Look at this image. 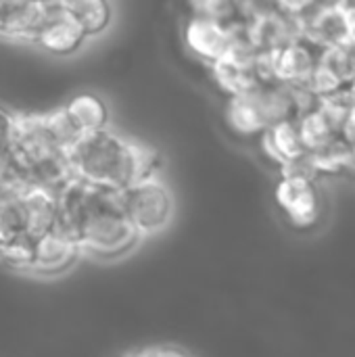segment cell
Here are the masks:
<instances>
[{
	"label": "cell",
	"instance_id": "14",
	"mask_svg": "<svg viewBox=\"0 0 355 357\" xmlns=\"http://www.w3.org/2000/svg\"><path fill=\"white\" fill-rule=\"evenodd\" d=\"M297 130H299V136L303 140V146H305V151L310 155L328 149L331 144H335L341 138L339 130L318 109V105L297 117Z\"/></svg>",
	"mask_w": 355,
	"mask_h": 357
},
{
	"label": "cell",
	"instance_id": "7",
	"mask_svg": "<svg viewBox=\"0 0 355 357\" xmlns=\"http://www.w3.org/2000/svg\"><path fill=\"white\" fill-rule=\"evenodd\" d=\"M182 38L186 50L195 59L211 67L230 52L234 42V31L232 27L220 23L218 19L195 10L188 15L182 27Z\"/></svg>",
	"mask_w": 355,
	"mask_h": 357
},
{
	"label": "cell",
	"instance_id": "13",
	"mask_svg": "<svg viewBox=\"0 0 355 357\" xmlns=\"http://www.w3.org/2000/svg\"><path fill=\"white\" fill-rule=\"evenodd\" d=\"M65 6L80 23L88 40H96L105 36L115 21L113 6L103 0H77V2H65Z\"/></svg>",
	"mask_w": 355,
	"mask_h": 357
},
{
	"label": "cell",
	"instance_id": "2",
	"mask_svg": "<svg viewBox=\"0 0 355 357\" xmlns=\"http://www.w3.org/2000/svg\"><path fill=\"white\" fill-rule=\"evenodd\" d=\"M157 172V153L111 126L77 138L69 149V180L92 188L123 192Z\"/></svg>",
	"mask_w": 355,
	"mask_h": 357
},
{
	"label": "cell",
	"instance_id": "10",
	"mask_svg": "<svg viewBox=\"0 0 355 357\" xmlns=\"http://www.w3.org/2000/svg\"><path fill=\"white\" fill-rule=\"evenodd\" d=\"M59 111L75 140L111 126V111L107 102L98 94H92V92H82L73 96Z\"/></svg>",
	"mask_w": 355,
	"mask_h": 357
},
{
	"label": "cell",
	"instance_id": "15",
	"mask_svg": "<svg viewBox=\"0 0 355 357\" xmlns=\"http://www.w3.org/2000/svg\"><path fill=\"white\" fill-rule=\"evenodd\" d=\"M320 65H324L326 69H331L341 82L345 88H352L355 82V46L345 42V44H339V46H331V48H324L320 52V59H318Z\"/></svg>",
	"mask_w": 355,
	"mask_h": 357
},
{
	"label": "cell",
	"instance_id": "9",
	"mask_svg": "<svg viewBox=\"0 0 355 357\" xmlns=\"http://www.w3.org/2000/svg\"><path fill=\"white\" fill-rule=\"evenodd\" d=\"M272 82L282 84V86H303L308 77L312 75L314 67L318 65L320 50L310 46L303 40L291 42L276 52L266 54Z\"/></svg>",
	"mask_w": 355,
	"mask_h": 357
},
{
	"label": "cell",
	"instance_id": "11",
	"mask_svg": "<svg viewBox=\"0 0 355 357\" xmlns=\"http://www.w3.org/2000/svg\"><path fill=\"white\" fill-rule=\"evenodd\" d=\"M262 151L270 161H274L280 172L303 161L310 153L303 146V140L297 130L295 121H280L272 128H268L262 136Z\"/></svg>",
	"mask_w": 355,
	"mask_h": 357
},
{
	"label": "cell",
	"instance_id": "1",
	"mask_svg": "<svg viewBox=\"0 0 355 357\" xmlns=\"http://www.w3.org/2000/svg\"><path fill=\"white\" fill-rule=\"evenodd\" d=\"M56 203L61 222L82 257L111 264L132 255L142 243L128 222L119 192L69 180L56 188Z\"/></svg>",
	"mask_w": 355,
	"mask_h": 357
},
{
	"label": "cell",
	"instance_id": "3",
	"mask_svg": "<svg viewBox=\"0 0 355 357\" xmlns=\"http://www.w3.org/2000/svg\"><path fill=\"white\" fill-rule=\"evenodd\" d=\"M75 142L61 111L19 115L6 172L25 186L56 190L69 182V149Z\"/></svg>",
	"mask_w": 355,
	"mask_h": 357
},
{
	"label": "cell",
	"instance_id": "4",
	"mask_svg": "<svg viewBox=\"0 0 355 357\" xmlns=\"http://www.w3.org/2000/svg\"><path fill=\"white\" fill-rule=\"evenodd\" d=\"M61 226L56 190L25 186L8 174L0 192V261L27 274L38 245Z\"/></svg>",
	"mask_w": 355,
	"mask_h": 357
},
{
	"label": "cell",
	"instance_id": "8",
	"mask_svg": "<svg viewBox=\"0 0 355 357\" xmlns=\"http://www.w3.org/2000/svg\"><path fill=\"white\" fill-rule=\"evenodd\" d=\"M274 199L278 209L295 228H310L320 215V195L314 178L301 174H280Z\"/></svg>",
	"mask_w": 355,
	"mask_h": 357
},
{
	"label": "cell",
	"instance_id": "6",
	"mask_svg": "<svg viewBox=\"0 0 355 357\" xmlns=\"http://www.w3.org/2000/svg\"><path fill=\"white\" fill-rule=\"evenodd\" d=\"M88 42L90 40L86 38L73 15L67 10L65 2H46L44 17L33 36L36 48L50 56L67 59L82 52L88 46Z\"/></svg>",
	"mask_w": 355,
	"mask_h": 357
},
{
	"label": "cell",
	"instance_id": "19",
	"mask_svg": "<svg viewBox=\"0 0 355 357\" xmlns=\"http://www.w3.org/2000/svg\"><path fill=\"white\" fill-rule=\"evenodd\" d=\"M349 90H352V92H354V96H355V82H354V86H352V88H349Z\"/></svg>",
	"mask_w": 355,
	"mask_h": 357
},
{
	"label": "cell",
	"instance_id": "16",
	"mask_svg": "<svg viewBox=\"0 0 355 357\" xmlns=\"http://www.w3.org/2000/svg\"><path fill=\"white\" fill-rule=\"evenodd\" d=\"M15 121H17V113L10 111L4 105H0V172H4V167L8 163V153H10Z\"/></svg>",
	"mask_w": 355,
	"mask_h": 357
},
{
	"label": "cell",
	"instance_id": "5",
	"mask_svg": "<svg viewBox=\"0 0 355 357\" xmlns=\"http://www.w3.org/2000/svg\"><path fill=\"white\" fill-rule=\"evenodd\" d=\"M128 222L140 241L163 234L176 218V197L167 180L157 172L151 174L123 192H119Z\"/></svg>",
	"mask_w": 355,
	"mask_h": 357
},
{
	"label": "cell",
	"instance_id": "17",
	"mask_svg": "<svg viewBox=\"0 0 355 357\" xmlns=\"http://www.w3.org/2000/svg\"><path fill=\"white\" fill-rule=\"evenodd\" d=\"M121 357H195L190 351L176 345H146L140 349H132Z\"/></svg>",
	"mask_w": 355,
	"mask_h": 357
},
{
	"label": "cell",
	"instance_id": "18",
	"mask_svg": "<svg viewBox=\"0 0 355 357\" xmlns=\"http://www.w3.org/2000/svg\"><path fill=\"white\" fill-rule=\"evenodd\" d=\"M343 17H345V29H347V42L355 46V4H341Z\"/></svg>",
	"mask_w": 355,
	"mask_h": 357
},
{
	"label": "cell",
	"instance_id": "12",
	"mask_svg": "<svg viewBox=\"0 0 355 357\" xmlns=\"http://www.w3.org/2000/svg\"><path fill=\"white\" fill-rule=\"evenodd\" d=\"M44 10L46 2H0V38L33 44Z\"/></svg>",
	"mask_w": 355,
	"mask_h": 357
}]
</instances>
